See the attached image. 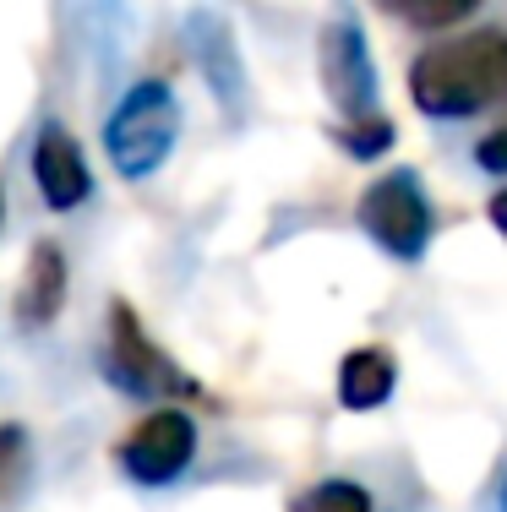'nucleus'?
I'll use <instances>...</instances> for the list:
<instances>
[{"label": "nucleus", "mask_w": 507, "mask_h": 512, "mask_svg": "<svg viewBox=\"0 0 507 512\" xmlns=\"http://www.w3.org/2000/svg\"><path fill=\"white\" fill-rule=\"evenodd\" d=\"M104 376L131 398H197L202 393V387L153 344V333L142 327V316L131 311L126 300L110 306V327H104Z\"/></svg>", "instance_id": "obj_3"}, {"label": "nucleus", "mask_w": 507, "mask_h": 512, "mask_svg": "<svg viewBox=\"0 0 507 512\" xmlns=\"http://www.w3.org/2000/svg\"><path fill=\"white\" fill-rule=\"evenodd\" d=\"M409 99L431 120H464L507 99V28H480L442 39L415 55Z\"/></svg>", "instance_id": "obj_1"}, {"label": "nucleus", "mask_w": 507, "mask_h": 512, "mask_svg": "<svg viewBox=\"0 0 507 512\" xmlns=\"http://www.w3.org/2000/svg\"><path fill=\"white\" fill-rule=\"evenodd\" d=\"M191 458H197V420L175 404L142 414L115 447V463L131 485H175L191 469Z\"/></svg>", "instance_id": "obj_5"}, {"label": "nucleus", "mask_w": 507, "mask_h": 512, "mask_svg": "<svg viewBox=\"0 0 507 512\" xmlns=\"http://www.w3.org/2000/svg\"><path fill=\"white\" fill-rule=\"evenodd\" d=\"M22 480H28V436L22 425H0V507L22 491Z\"/></svg>", "instance_id": "obj_14"}, {"label": "nucleus", "mask_w": 507, "mask_h": 512, "mask_svg": "<svg viewBox=\"0 0 507 512\" xmlns=\"http://www.w3.org/2000/svg\"><path fill=\"white\" fill-rule=\"evenodd\" d=\"M398 387V365L388 349H349L344 365H338V404L355 409V414H371L393 398Z\"/></svg>", "instance_id": "obj_10"}, {"label": "nucleus", "mask_w": 507, "mask_h": 512, "mask_svg": "<svg viewBox=\"0 0 507 512\" xmlns=\"http://www.w3.org/2000/svg\"><path fill=\"white\" fill-rule=\"evenodd\" d=\"M186 50L197 60L202 82L213 88V99L235 115V109L246 104V66H240V44H235V33H229V22L219 11H191L186 17Z\"/></svg>", "instance_id": "obj_8"}, {"label": "nucleus", "mask_w": 507, "mask_h": 512, "mask_svg": "<svg viewBox=\"0 0 507 512\" xmlns=\"http://www.w3.org/2000/svg\"><path fill=\"white\" fill-rule=\"evenodd\" d=\"M180 142V99L159 77L131 82L120 104L104 120V153H110L120 180H148L164 169V158Z\"/></svg>", "instance_id": "obj_2"}, {"label": "nucleus", "mask_w": 507, "mask_h": 512, "mask_svg": "<svg viewBox=\"0 0 507 512\" xmlns=\"http://www.w3.org/2000/svg\"><path fill=\"white\" fill-rule=\"evenodd\" d=\"M289 512H377V502H371V491L355 480H322V485H311V491H300L295 502H289Z\"/></svg>", "instance_id": "obj_12"}, {"label": "nucleus", "mask_w": 507, "mask_h": 512, "mask_svg": "<svg viewBox=\"0 0 507 512\" xmlns=\"http://www.w3.org/2000/svg\"><path fill=\"white\" fill-rule=\"evenodd\" d=\"M502 512H507V491H502Z\"/></svg>", "instance_id": "obj_18"}, {"label": "nucleus", "mask_w": 507, "mask_h": 512, "mask_svg": "<svg viewBox=\"0 0 507 512\" xmlns=\"http://www.w3.org/2000/svg\"><path fill=\"white\" fill-rule=\"evenodd\" d=\"M475 158H480V169H491V175H507V126L486 131V137L475 142Z\"/></svg>", "instance_id": "obj_15"}, {"label": "nucleus", "mask_w": 507, "mask_h": 512, "mask_svg": "<svg viewBox=\"0 0 507 512\" xmlns=\"http://www.w3.org/2000/svg\"><path fill=\"white\" fill-rule=\"evenodd\" d=\"M491 224H497V235L507 240V191H497V197H491Z\"/></svg>", "instance_id": "obj_16"}, {"label": "nucleus", "mask_w": 507, "mask_h": 512, "mask_svg": "<svg viewBox=\"0 0 507 512\" xmlns=\"http://www.w3.org/2000/svg\"><path fill=\"white\" fill-rule=\"evenodd\" d=\"M338 142H344L355 158H377L393 148V120L388 115H360V120H344L338 126Z\"/></svg>", "instance_id": "obj_13"}, {"label": "nucleus", "mask_w": 507, "mask_h": 512, "mask_svg": "<svg viewBox=\"0 0 507 512\" xmlns=\"http://www.w3.org/2000/svg\"><path fill=\"white\" fill-rule=\"evenodd\" d=\"M66 284H71L66 251H60L55 240H39V246L28 251L22 278H17V300H11V316H17L22 333H44V327L66 311Z\"/></svg>", "instance_id": "obj_9"}, {"label": "nucleus", "mask_w": 507, "mask_h": 512, "mask_svg": "<svg viewBox=\"0 0 507 512\" xmlns=\"http://www.w3.org/2000/svg\"><path fill=\"white\" fill-rule=\"evenodd\" d=\"M0 224H6V186H0Z\"/></svg>", "instance_id": "obj_17"}, {"label": "nucleus", "mask_w": 507, "mask_h": 512, "mask_svg": "<svg viewBox=\"0 0 507 512\" xmlns=\"http://www.w3.org/2000/svg\"><path fill=\"white\" fill-rule=\"evenodd\" d=\"M377 6L393 11V17L409 22V28H431V33H437V28H458L480 0H377Z\"/></svg>", "instance_id": "obj_11"}, {"label": "nucleus", "mask_w": 507, "mask_h": 512, "mask_svg": "<svg viewBox=\"0 0 507 512\" xmlns=\"http://www.w3.org/2000/svg\"><path fill=\"white\" fill-rule=\"evenodd\" d=\"M28 169H33V186H39L44 207H55V213H71V207H82L93 197L88 158H82L77 137H71L66 126H55V120H44V126H39Z\"/></svg>", "instance_id": "obj_7"}, {"label": "nucleus", "mask_w": 507, "mask_h": 512, "mask_svg": "<svg viewBox=\"0 0 507 512\" xmlns=\"http://www.w3.org/2000/svg\"><path fill=\"white\" fill-rule=\"evenodd\" d=\"M431 197L415 169H388L360 191V229L398 262H420L431 246Z\"/></svg>", "instance_id": "obj_4"}, {"label": "nucleus", "mask_w": 507, "mask_h": 512, "mask_svg": "<svg viewBox=\"0 0 507 512\" xmlns=\"http://www.w3.org/2000/svg\"><path fill=\"white\" fill-rule=\"evenodd\" d=\"M317 77H322L328 104L344 120L371 115V104H377V66H371L366 33H360L349 17H333L328 28H322V39H317Z\"/></svg>", "instance_id": "obj_6"}]
</instances>
